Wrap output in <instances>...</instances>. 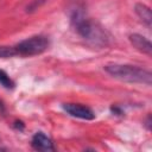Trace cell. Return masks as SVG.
Wrapping results in <instances>:
<instances>
[{"mask_svg":"<svg viewBox=\"0 0 152 152\" xmlns=\"http://www.w3.org/2000/svg\"><path fill=\"white\" fill-rule=\"evenodd\" d=\"M71 21L77 31V33L90 45L95 48H106L109 44L108 32L97 23L88 19L83 13L75 11L71 15Z\"/></svg>","mask_w":152,"mask_h":152,"instance_id":"cell-1","label":"cell"},{"mask_svg":"<svg viewBox=\"0 0 152 152\" xmlns=\"http://www.w3.org/2000/svg\"><path fill=\"white\" fill-rule=\"evenodd\" d=\"M104 71L114 78H118L128 83H141L146 86H151L152 83V72L147 69L129 65V64H107L104 65Z\"/></svg>","mask_w":152,"mask_h":152,"instance_id":"cell-2","label":"cell"},{"mask_svg":"<svg viewBox=\"0 0 152 152\" xmlns=\"http://www.w3.org/2000/svg\"><path fill=\"white\" fill-rule=\"evenodd\" d=\"M50 45V40L48 37L37 34L32 36L30 38H26L18 43L14 48L15 53L20 56H34V55H40L45 50H48Z\"/></svg>","mask_w":152,"mask_h":152,"instance_id":"cell-3","label":"cell"},{"mask_svg":"<svg viewBox=\"0 0 152 152\" xmlns=\"http://www.w3.org/2000/svg\"><path fill=\"white\" fill-rule=\"evenodd\" d=\"M63 109L71 116L78 118L82 120H93L95 118V114L91 108L80 104V103H64Z\"/></svg>","mask_w":152,"mask_h":152,"instance_id":"cell-4","label":"cell"},{"mask_svg":"<svg viewBox=\"0 0 152 152\" xmlns=\"http://www.w3.org/2000/svg\"><path fill=\"white\" fill-rule=\"evenodd\" d=\"M128 38H129V42L133 45V48H135L138 51H140L141 53H145L147 56L152 55V44L146 37H144L139 33H132V34H129Z\"/></svg>","mask_w":152,"mask_h":152,"instance_id":"cell-5","label":"cell"},{"mask_svg":"<svg viewBox=\"0 0 152 152\" xmlns=\"http://www.w3.org/2000/svg\"><path fill=\"white\" fill-rule=\"evenodd\" d=\"M32 147L37 151H53L55 147H53V142L52 140L45 135L43 132H37L33 137H32Z\"/></svg>","mask_w":152,"mask_h":152,"instance_id":"cell-6","label":"cell"},{"mask_svg":"<svg viewBox=\"0 0 152 152\" xmlns=\"http://www.w3.org/2000/svg\"><path fill=\"white\" fill-rule=\"evenodd\" d=\"M134 11H135L137 15L141 19V21H144L148 27H151V24H152V13H151L150 7L139 2V4H137L134 6Z\"/></svg>","mask_w":152,"mask_h":152,"instance_id":"cell-7","label":"cell"},{"mask_svg":"<svg viewBox=\"0 0 152 152\" xmlns=\"http://www.w3.org/2000/svg\"><path fill=\"white\" fill-rule=\"evenodd\" d=\"M0 84L1 86H4L5 88H7V89H12L13 87H14V82L10 78V76L4 71V70H1L0 69Z\"/></svg>","mask_w":152,"mask_h":152,"instance_id":"cell-8","label":"cell"},{"mask_svg":"<svg viewBox=\"0 0 152 152\" xmlns=\"http://www.w3.org/2000/svg\"><path fill=\"white\" fill-rule=\"evenodd\" d=\"M15 50L14 48L11 46H0V58H8L15 56Z\"/></svg>","mask_w":152,"mask_h":152,"instance_id":"cell-9","label":"cell"},{"mask_svg":"<svg viewBox=\"0 0 152 152\" xmlns=\"http://www.w3.org/2000/svg\"><path fill=\"white\" fill-rule=\"evenodd\" d=\"M44 1H45V0H32V2L27 6V12H32V11L37 10Z\"/></svg>","mask_w":152,"mask_h":152,"instance_id":"cell-10","label":"cell"},{"mask_svg":"<svg viewBox=\"0 0 152 152\" xmlns=\"http://www.w3.org/2000/svg\"><path fill=\"white\" fill-rule=\"evenodd\" d=\"M14 126H15V128H18V129H20V131L24 129V124H23L21 121H15V122H14Z\"/></svg>","mask_w":152,"mask_h":152,"instance_id":"cell-11","label":"cell"}]
</instances>
